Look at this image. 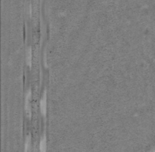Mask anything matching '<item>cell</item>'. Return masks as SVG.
Segmentation results:
<instances>
[{
  "mask_svg": "<svg viewBox=\"0 0 155 152\" xmlns=\"http://www.w3.org/2000/svg\"><path fill=\"white\" fill-rule=\"evenodd\" d=\"M25 152H32L31 148V137L30 135L27 136L26 140H25Z\"/></svg>",
  "mask_w": 155,
  "mask_h": 152,
  "instance_id": "3957f363",
  "label": "cell"
},
{
  "mask_svg": "<svg viewBox=\"0 0 155 152\" xmlns=\"http://www.w3.org/2000/svg\"><path fill=\"white\" fill-rule=\"evenodd\" d=\"M26 63L30 67H32V48H29L26 54Z\"/></svg>",
  "mask_w": 155,
  "mask_h": 152,
  "instance_id": "277c9868",
  "label": "cell"
},
{
  "mask_svg": "<svg viewBox=\"0 0 155 152\" xmlns=\"http://www.w3.org/2000/svg\"><path fill=\"white\" fill-rule=\"evenodd\" d=\"M39 148L40 152H47V140L45 136H44L40 141Z\"/></svg>",
  "mask_w": 155,
  "mask_h": 152,
  "instance_id": "5b68a950",
  "label": "cell"
},
{
  "mask_svg": "<svg viewBox=\"0 0 155 152\" xmlns=\"http://www.w3.org/2000/svg\"><path fill=\"white\" fill-rule=\"evenodd\" d=\"M31 97H32V92L31 90H29L27 93L26 98H25V112H26V116L28 118L31 117Z\"/></svg>",
  "mask_w": 155,
  "mask_h": 152,
  "instance_id": "6da1fadb",
  "label": "cell"
},
{
  "mask_svg": "<svg viewBox=\"0 0 155 152\" xmlns=\"http://www.w3.org/2000/svg\"><path fill=\"white\" fill-rule=\"evenodd\" d=\"M40 109H41V114L44 116H46L47 114V92L45 91L40 102Z\"/></svg>",
  "mask_w": 155,
  "mask_h": 152,
  "instance_id": "7a4b0ae2",
  "label": "cell"
}]
</instances>
